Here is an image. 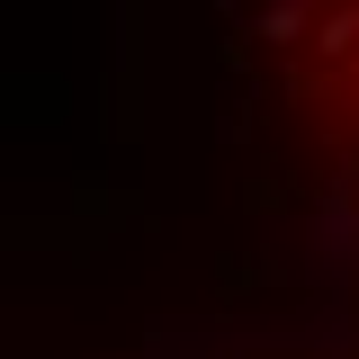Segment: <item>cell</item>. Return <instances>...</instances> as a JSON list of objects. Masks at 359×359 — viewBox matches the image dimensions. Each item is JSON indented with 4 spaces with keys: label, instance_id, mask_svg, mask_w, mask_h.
<instances>
[{
    "label": "cell",
    "instance_id": "6da1fadb",
    "mask_svg": "<svg viewBox=\"0 0 359 359\" xmlns=\"http://www.w3.org/2000/svg\"><path fill=\"white\" fill-rule=\"evenodd\" d=\"M269 54L359 207V0H269Z\"/></svg>",
    "mask_w": 359,
    "mask_h": 359
}]
</instances>
